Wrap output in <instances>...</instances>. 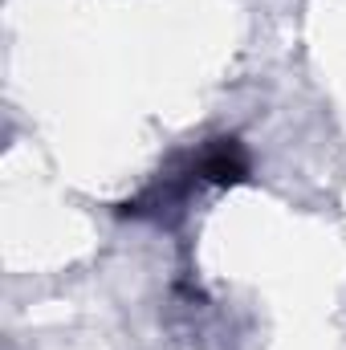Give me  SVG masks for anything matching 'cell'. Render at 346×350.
Segmentation results:
<instances>
[{
    "label": "cell",
    "instance_id": "cell-1",
    "mask_svg": "<svg viewBox=\"0 0 346 350\" xmlns=\"http://www.w3.org/2000/svg\"><path fill=\"white\" fill-rule=\"evenodd\" d=\"M196 175L208 183H220V187L245 183L249 179V155L237 139H212L196 159Z\"/></svg>",
    "mask_w": 346,
    "mask_h": 350
}]
</instances>
